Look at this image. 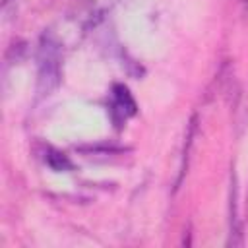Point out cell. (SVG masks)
Returning a JSON list of instances; mask_svg holds the SVG:
<instances>
[{
    "mask_svg": "<svg viewBox=\"0 0 248 248\" xmlns=\"http://www.w3.org/2000/svg\"><path fill=\"white\" fill-rule=\"evenodd\" d=\"M62 79V50L50 33H43L37 48V95H52Z\"/></svg>",
    "mask_w": 248,
    "mask_h": 248,
    "instance_id": "6da1fadb",
    "label": "cell"
},
{
    "mask_svg": "<svg viewBox=\"0 0 248 248\" xmlns=\"http://www.w3.org/2000/svg\"><path fill=\"white\" fill-rule=\"evenodd\" d=\"M108 110H110V116H112V122L116 124V128H120L126 118H130L138 112V105L126 85H122V83L112 85V101H110Z\"/></svg>",
    "mask_w": 248,
    "mask_h": 248,
    "instance_id": "7a4b0ae2",
    "label": "cell"
},
{
    "mask_svg": "<svg viewBox=\"0 0 248 248\" xmlns=\"http://www.w3.org/2000/svg\"><path fill=\"white\" fill-rule=\"evenodd\" d=\"M45 161H46V165L54 172H66V170H72L74 169V163L68 159V155H64V153L56 151V149H46Z\"/></svg>",
    "mask_w": 248,
    "mask_h": 248,
    "instance_id": "3957f363",
    "label": "cell"
},
{
    "mask_svg": "<svg viewBox=\"0 0 248 248\" xmlns=\"http://www.w3.org/2000/svg\"><path fill=\"white\" fill-rule=\"evenodd\" d=\"M236 180L231 182V238H229V244L234 246V236H238L240 244H242V238H240V223H238V209H236Z\"/></svg>",
    "mask_w": 248,
    "mask_h": 248,
    "instance_id": "277c9868",
    "label": "cell"
},
{
    "mask_svg": "<svg viewBox=\"0 0 248 248\" xmlns=\"http://www.w3.org/2000/svg\"><path fill=\"white\" fill-rule=\"evenodd\" d=\"M242 2H244V4H246V6H248V0H242Z\"/></svg>",
    "mask_w": 248,
    "mask_h": 248,
    "instance_id": "5b68a950",
    "label": "cell"
},
{
    "mask_svg": "<svg viewBox=\"0 0 248 248\" xmlns=\"http://www.w3.org/2000/svg\"><path fill=\"white\" fill-rule=\"evenodd\" d=\"M8 2H10V0H4V4H8Z\"/></svg>",
    "mask_w": 248,
    "mask_h": 248,
    "instance_id": "8992f818",
    "label": "cell"
}]
</instances>
